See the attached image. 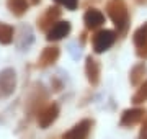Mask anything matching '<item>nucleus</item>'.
<instances>
[{
  "label": "nucleus",
  "instance_id": "nucleus-1",
  "mask_svg": "<svg viewBox=\"0 0 147 139\" xmlns=\"http://www.w3.org/2000/svg\"><path fill=\"white\" fill-rule=\"evenodd\" d=\"M106 11L115 23L118 34H123L127 30V25H129V11H127L124 0H110L106 3Z\"/></svg>",
  "mask_w": 147,
  "mask_h": 139
},
{
  "label": "nucleus",
  "instance_id": "nucleus-2",
  "mask_svg": "<svg viewBox=\"0 0 147 139\" xmlns=\"http://www.w3.org/2000/svg\"><path fill=\"white\" fill-rule=\"evenodd\" d=\"M115 41H116V31H113V30H100V31H96L92 36L93 53L96 54L105 53L115 44Z\"/></svg>",
  "mask_w": 147,
  "mask_h": 139
},
{
  "label": "nucleus",
  "instance_id": "nucleus-3",
  "mask_svg": "<svg viewBox=\"0 0 147 139\" xmlns=\"http://www.w3.org/2000/svg\"><path fill=\"white\" fill-rule=\"evenodd\" d=\"M16 88V72L11 67L0 70V96H10Z\"/></svg>",
  "mask_w": 147,
  "mask_h": 139
},
{
  "label": "nucleus",
  "instance_id": "nucleus-4",
  "mask_svg": "<svg viewBox=\"0 0 147 139\" xmlns=\"http://www.w3.org/2000/svg\"><path fill=\"white\" fill-rule=\"evenodd\" d=\"M92 128H93V121L92 119H82L77 124H74L72 129L64 133L62 139H88Z\"/></svg>",
  "mask_w": 147,
  "mask_h": 139
},
{
  "label": "nucleus",
  "instance_id": "nucleus-5",
  "mask_svg": "<svg viewBox=\"0 0 147 139\" xmlns=\"http://www.w3.org/2000/svg\"><path fill=\"white\" fill-rule=\"evenodd\" d=\"M59 116V105L57 103H49L38 113V124L41 129H47Z\"/></svg>",
  "mask_w": 147,
  "mask_h": 139
},
{
  "label": "nucleus",
  "instance_id": "nucleus-6",
  "mask_svg": "<svg viewBox=\"0 0 147 139\" xmlns=\"http://www.w3.org/2000/svg\"><path fill=\"white\" fill-rule=\"evenodd\" d=\"M59 16H61V10H59V7H49L44 10L42 15L38 16V28L41 30V31H49L51 28L54 26L53 23H56V20H59Z\"/></svg>",
  "mask_w": 147,
  "mask_h": 139
},
{
  "label": "nucleus",
  "instance_id": "nucleus-7",
  "mask_svg": "<svg viewBox=\"0 0 147 139\" xmlns=\"http://www.w3.org/2000/svg\"><path fill=\"white\" fill-rule=\"evenodd\" d=\"M144 118H146V110L144 108H129V110H124L123 111L119 124L123 128H131L134 124L141 123Z\"/></svg>",
  "mask_w": 147,
  "mask_h": 139
},
{
  "label": "nucleus",
  "instance_id": "nucleus-8",
  "mask_svg": "<svg viewBox=\"0 0 147 139\" xmlns=\"http://www.w3.org/2000/svg\"><path fill=\"white\" fill-rule=\"evenodd\" d=\"M100 74H101L100 62L93 56H87V59H85V75H87V80L90 82V85L96 87L100 84Z\"/></svg>",
  "mask_w": 147,
  "mask_h": 139
},
{
  "label": "nucleus",
  "instance_id": "nucleus-9",
  "mask_svg": "<svg viewBox=\"0 0 147 139\" xmlns=\"http://www.w3.org/2000/svg\"><path fill=\"white\" fill-rule=\"evenodd\" d=\"M70 30H72L70 22H57V23H54V26L46 33L47 34L46 39L47 41H61L62 38L69 36Z\"/></svg>",
  "mask_w": 147,
  "mask_h": 139
},
{
  "label": "nucleus",
  "instance_id": "nucleus-10",
  "mask_svg": "<svg viewBox=\"0 0 147 139\" xmlns=\"http://www.w3.org/2000/svg\"><path fill=\"white\" fill-rule=\"evenodd\" d=\"M84 23L88 30H96L105 23V15L96 8H88L84 15Z\"/></svg>",
  "mask_w": 147,
  "mask_h": 139
},
{
  "label": "nucleus",
  "instance_id": "nucleus-11",
  "mask_svg": "<svg viewBox=\"0 0 147 139\" xmlns=\"http://www.w3.org/2000/svg\"><path fill=\"white\" fill-rule=\"evenodd\" d=\"M59 54H61V51H59L57 46H49V48H44L42 49L41 56H39V59H38V65L39 67H49V65H53L54 62H57L59 59Z\"/></svg>",
  "mask_w": 147,
  "mask_h": 139
},
{
  "label": "nucleus",
  "instance_id": "nucleus-12",
  "mask_svg": "<svg viewBox=\"0 0 147 139\" xmlns=\"http://www.w3.org/2000/svg\"><path fill=\"white\" fill-rule=\"evenodd\" d=\"M146 72H147V67L144 62H137L136 65H132L131 72H129V82H131V85H134V87L141 85L142 82H144Z\"/></svg>",
  "mask_w": 147,
  "mask_h": 139
},
{
  "label": "nucleus",
  "instance_id": "nucleus-13",
  "mask_svg": "<svg viewBox=\"0 0 147 139\" xmlns=\"http://www.w3.org/2000/svg\"><path fill=\"white\" fill-rule=\"evenodd\" d=\"M7 7H8V10L13 15L20 18V16H23L28 11L30 3H28L26 0H7Z\"/></svg>",
  "mask_w": 147,
  "mask_h": 139
},
{
  "label": "nucleus",
  "instance_id": "nucleus-14",
  "mask_svg": "<svg viewBox=\"0 0 147 139\" xmlns=\"http://www.w3.org/2000/svg\"><path fill=\"white\" fill-rule=\"evenodd\" d=\"M13 34H15L13 26L0 22V44H5V46L10 44L11 41H13Z\"/></svg>",
  "mask_w": 147,
  "mask_h": 139
},
{
  "label": "nucleus",
  "instance_id": "nucleus-15",
  "mask_svg": "<svg viewBox=\"0 0 147 139\" xmlns=\"http://www.w3.org/2000/svg\"><path fill=\"white\" fill-rule=\"evenodd\" d=\"M132 41L136 44V48H141V46H144V44L147 43V22L144 23V25H141V26L134 31Z\"/></svg>",
  "mask_w": 147,
  "mask_h": 139
},
{
  "label": "nucleus",
  "instance_id": "nucleus-16",
  "mask_svg": "<svg viewBox=\"0 0 147 139\" xmlns=\"http://www.w3.org/2000/svg\"><path fill=\"white\" fill-rule=\"evenodd\" d=\"M147 102V80H144L139 85V88H137V92L132 95V103L134 105H139V103H144Z\"/></svg>",
  "mask_w": 147,
  "mask_h": 139
},
{
  "label": "nucleus",
  "instance_id": "nucleus-17",
  "mask_svg": "<svg viewBox=\"0 0 147 139\" xmlns=\"http://www.w3.org/2000/svg\"><path fill=\"white\" fill-rule=\"evenodd\" d=\"M54 2L59 3V5L65 7L67 10H75L79 7V0H54Z\"/></svg>",
  "mask_w": 147,
  "mask_h": 139
},
{
  "label": "nucleus",
  "instance_id": "nucleus-18",
  "mask_svg": "<svg viewBox=\"0 0 147 139\" xmlns=\"http://www.w3.org/2000/svg\"><path fill=\"white\" fill-rule=\"evenodd\" d=\"M137 139H147V115L141 123V131H139V138Z\"/></svg>",
  "mask_w": 147,
  "mask_h": 139
},
{
  "label": "nucleus",
  "instance_id": "nucleus-19",
  "mask_svg": "<svg viewBox=\"0 0 147 139\" xmlns=\"http://www.w3.org/2000/svg\"><path fill=\"white\" fill-rule=\"evenodd\" d=\"M136 54L139 56V57H142V59H147V43L144 44V46H141V48H137Z\"/></svg>",
  "mask_w": 147,
  "mask_h": 139
},
{
  "label": "nucleus",
  "instance_id": "nucleus-20",
  "mask_svg": "<svg viewBox=\"0 0 147 139\" xmlns=\"http://www.w3.org/2000/svg\"><path fill=\"white\" fill-rule=\"evenodd\" d=\"M137 5H141V7H147V0H134Z\"/></svg>",
  "mask_w": 147,
  "mask_h": 139
},
{
  "label": "nucleus",
  "instance_id": "nucleus-21",
  "mask_svg": "<svg viewBox=\"0 0 147 139\" xmlns=\"http://www.w3.org/2000/svg\"><path fill=\"white\" fill-rule=\"evenodd\" d=\"M30 2H31L33 5H38V3H39V2H41V0H30Z\"/></svg>",
  "mask_w": 147,
  "mask_h": 139
}]
</instances>
